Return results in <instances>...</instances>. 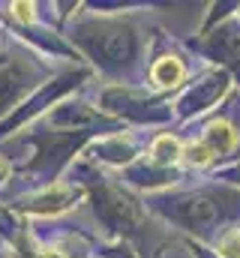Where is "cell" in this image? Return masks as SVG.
<instances>
[{
  "label": "cell",
  "mask_w": 240,
  "mask_h": 258,
  "mask_svg": "<svg viewBox=\"0 0 240 258\" xmlns=\"http://www.w3.org/2000/svg\"><path fill=\"white\" fill-rule=\"evenodd\" d=\"M186 153H189V159H192V162H198V165H204V162L210 159V150H207V144H192Z\"/></svg>",
  "instance_id": "3957f363"
},
{
  "label": "cell",
  "mask_w": 240,
  "mask_h": 258,
  "mask_svg": "<svg viewBox=\"0 0 240 258\" xmlns=\"http://www.w3.org/2000/svg\"><path fill=\"white\" fill-rule=\"evenodd\" d=\"M180 75H183V66H180V60H174V57H165V60H159V63L153 66V78H156L159 87L177 84Z\"/></svg>",
  "instance_id": "6da1fadb"
},
{
  "label": "cell",
  "mask_w": 240,
  "mask_h": 258,
  "mask_svg": "<svg viewBox=\"0 0 240 258\" xmlns=\"http://www.w3.org/2000/svg\"><path fill=\"white\" fill-rule=\"evenodd\" d=\"M153 156H156L159 162H171V159L180 156V144L174 141V138L162 135V138H156V144H153Z\"/></svg>",
  "instance_id": "7a4b0ae2"
},
{
  "label": "cell",
  "mask_w": 240,
  "mask_h": 258,
  "mask_svg": "<svg viewBox=\"0 0 240 258\" xmlns=\"http://www.w3.org/2000/svg\"><path fill=\"white\" fill-rule=\"evenodd\" d=\"M39 258H63V252H57V249H48V252H42Z\"/></svg>",
  "instance_id": "5b68a950"
},
{
  "label": "cell",
  "mask_w": 240,
  "mask_h": 258,
  "mask_svg": "<svg viewBox=\"0 0 240 258\" xmlns=\"http://www.w3.org/2000/svg\"><path fill=\"white\" fill-rule=\"evenodd\" d=\"M12 12H15V18L18 21H33V3H12Z\"/></svg>",
  "instance_id": "277c9868"
}]
</instances>
